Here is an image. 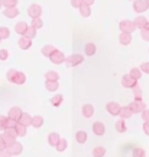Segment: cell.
<instances>
[{"mask_svg": "<svg viewBox=\"0 0 149 157\" xmlns=\"http://www.w3.org/2000/svg\"><path fill=\"white\" fill-rule=\"evenodd\" d=\"M84 61V58L81 54H71L70 57H65V64L67 67H77Z\"/></svg>", "mask_w": 149, "mask_h": 157, "instance_id": "cell-1", "label": "cell"}, {"mask_svg": "<svg viewBox=\"0 0 149 157\" xmlns=\"http://www.w3.org/2000/svg\"><path fill=\"white\" fill-rule=\"evenodd\" d=\"M119 28H120L122 32H127V34H132L133 31L136 29L133 21H129V19H125V21H120L119 23Z\"/></svg>", "mask_w": 149, "mask_h": 157, "instance_id": "cell-2", "label": "cell"}, {"mask_svg": "<svg viewBox=\"0 0 149 157\" xmlns=\"http://www.w3.org/2000/svg\"><path fill=\"white\" fill-rule=\"evenodd\" d=\"M129 108L132 109L133 113H142L146 109V103L144 101H133L129 103Z\"/></svg>", "mask_w": 149, "mask_h": 157, "instance_id": "cell-3", "label": "cell"}, {"mask_svg": "<svg viewBox=\"0 0 149 157\" xmlns=\"http://www.w3.org/2000/svg\"><path fill=\"white\" fill-rule=\"evenodd\" d=\"M122 86L123 87H127V89H133L135 86H138V80L133 78L130 74H125L122 77Z\"/></svg>", "mask_w": 149, "mask_h": 157, "instance_id": "cell-4", "label": "cell"}, {"mask_svg": "<svg viewBox=\"0 0 149 157\" xmlns=\"http://www.w3.org/2000/svg\"><path fill=\"white\" fill-rule=\"evenodd\" d=\"M28 15L31 16V19H35V17H41V15H42V7H41V5L32 3V5L28 7Z\"/></svg>", "mask_w": 149, "mask_h": 157, "instance_id": "cell-5", "label": "cell"}, {"mask_svg": "<svg viewBox=\"0 0 149 157\" xmlns=\"http://www.w3.org/2000/svg\"><path fill=\"white\" fill-rule=\"evenodd\" d=\"M149 9V5L146 3V0H135L133 2V10L136 13H144Z\"/></svg>", "mask_w": 149, "mask_h": 157, "instance_id": "cell-6", "label": "cell"}, {"mask_svg": "<svg viewBox=\"0 0 149 157\" xmlns=\"http://www.w3.org/2000/svg\"><path fill=\"white\" fill-rule=\"evenodd\" d=\"M6 150H7V151L10 153L12 156H19V154H20V153L23 151V146L20 144V143H17V141H15V143H12V144H9Z\"/></svg>", "mask_w": 149, "mask_h": 157, "instance_id": "cell-7", "label": "cell"}, {"mask_svg": "<svg viewBox=\"0 0 149 157\" xmlns=\"http://www.w3.org/2000/svg\"><path fill=\"white\" fill-rule=\"evenodd\" d=\"M49 60H51V63H54V64H61V63L65 61V56H64V52H62V51L55 50L49 56Z\"/></svg>", "mask_w": 149, "mask_h": 157, "instance_id": "cell-8", "label": "cell"}, {"mask_svg": "<svg viewBox=\"0 0 149 157\" xmlns=\"http://www.w3.org/2000/svg\"><path fill=\"white\" fill-rule=\"evenodd\" d=\"M120 109H122V106L117 102H109V103L106 105V111L110 113V115H113V117L119 115V113H120Z\"/></svg>", "mask_w": 149, "mask_h": 157, "instance_id": "cell-9", "label": "cell"}, {"mask_svg": "<svg viewBox=\"0 0 149 157\" xmlns=\"http://www.w3.org/2000/svg\"><path fill=\"white\" fill-rule=\"evenodd\" d=\"M17 45H19L20 50H29V48L32 47V39L28 38V36H25V35H22V36L19 38V41H17Z\"/></svg>", "mask_w": 149, "mask_h": 157, "instance_id": "cell-10", "label": "cell"}, {"mask_svg": "<svg viewBox=\"0 0 149 157\" xmlns=\"http://www.w3.org/2000/svg\"><path fill=\"white\" fill-rule=\"evenodd\" d=\"M22 109L19 106H13L9 109V113H7V117L12 118V119H15V121H19V118L22 117Z\"/></svg>", "mask_w": 149, "mask_h": 157, "instance_id": "cell-11", "label": "cell"}, {"mask_svg": "<svg viewBox=\"0 0 149 157\" xmlns=\"http://www.w3.org/2000/svg\"><path fill=\"white\" fill-rule=\"evenodd\" d=\"M93 132L96 135H99V137H101V135L106 132V127H104V124L103 122H100V121H97V122H94L93 124Z\"/></svg>", "mask_w": 149, "mask_h": 157, "instance_id": "cell-12", "label": "cell"}, {"mask_svg": "<svg viewBox=\"0 0 149 157\" xmlns=\"http://www.w3.org/2000/svg\"><path fill=\"white\" fill-rule=\"evenodd\" d=\"M81 113H83L84 118H91L94 115V106L90 105V103H85V105H83V108H81Z\"/></svg>", "mask_w": 149, "mask_h": 157, "instance_id": "cell-13", "label": "cell"}, {"mask_svg": "<svg viewBox=\"0 0 149 157\" xmlns=\"http://www.w3.org/2000/svg\"><path fill=\"white\" fill-rule=\"evenodd\" d=\"M3 15H5L6 17H10V19H13V17L19 16V9H17L16 6H15V7H6L5 12H3Z\"/></svg>", "mask_w": 149, "mask_h": 157, "instance_id": "cell-14", "label": "cell"}, {"mask_svg": "<svg viewBox=\"0 0 149 157\" xmlns=\"http://www.w3.org/2000/svg\"><path fill=\"white\" fill-rule=\"evenodd\" d=\"M133 23H135L136 29H144L145 26H146V23H148V19L145 16H136L135 21H133Z\"/></svg>", "mask_w": 149, "mask_h": 157, "instance_id": "cell-15", "label": "cell"}, {"mask_svg": "<svg viewBox=\"0 0 149 157\" xmlns=\"http://www.w3.org/2000/svg\"><path fill=\"white\" fill-rule=\"evenodd\" d=\"M28 28H29V25L26 22H17L16 25H15V32L19 35H25V32H26Z\"/></svg>", "mask_w": 149, "mask_h": 157, "instance_id": "cell-16", "label": "cell"}, {"mask_svg": "<svg viewBox=\"0 0 149 157\" xmlns=\"http://www.w3.org/2000/svg\"><path fill=\"white\" fill-rule=\"evenodd\" d=\"M17 122L22 124V125H25V127H29V125H32V117H31L28 112H23L22 117L19 118V121H17Z\"/></svg>", "mask_w": 149, "mask_h": 157, "instance_id": "cell-17", "label": "cell"}, {"mask_svg": "<svg viewBox=\"0 0 149 157\" xmlns=\"http://www.w3.org/2000/svg\"><path fill=\"white\" fill-rule=\"evenodd\" d=\"M25 82H26V74L22 73V71H17L15 78H13V83L17 84V86H22V84H25Z\"/></svg>", "mask_w": 149, "mask_h": 157, "instance_id": "cell-18", "label": "cell"}, {"mask_svg": "<svg viewBox=\"0 0 149 157\" xmlns=\"http://www.w3.org/2000/svg\"><path fill=\"white\" fill-rule=\"evenodd\" d=\"M119 42L122 45H129L132 42V34H127V32H122L119 36Z\"/></svg>", "mask_w": 149, "mask_h": 157, "instance_id": "cell-19", "label": "cell"}, {"mask_svg": "<svg viewBox=\"0 0 149 157\" xmlns=\"http://www.w3.org/2000/svg\"><path fill=\"white\" fill-rule=\"evenodd\" d=\"M61 140V137L58 132H51L49 135H48V144L52 147H55L56 144H58V141Z\"/></svg>", "mask_w": 149, "mask_h": 157, "instance_id": "cell-20", "label": "cell"}, {"mask_svg": "<svg viewBox=\"0 0 149 157\" xmlns=\"http://www.w3.org/2000/svg\"><path fill=\"white\" fill-rule=\"evenodd\" d=\"M132 115H133V112H132V109L129 108V105H127V106H122L119 117L123 118V119H129V118L132 117Z\"/></svg>", "mask_w": 149, "mask_h": 157, "instance_id": "cell-21", "label": "cell"}, {"mask_svg": "<svg viewBox=\"0 0 149 157\" xmlns=\"http://www.w3.org/2000/svg\"><path fill=\"white\" fill-rule=\"evenodd\" d=\"M75 140H77L78 144H84L85 141H87V132L84 131V129H80L75 132Z\"/></svg>", "mask_w": 149, "mask_h": 157, "instance_id": "cell-22", "label": "cell"}, {"mask_svg": "<svg viewBox=\"0 0 149 157\" xmlns=\"http://www.w3.org/2000/svg\"><path fill=\"white\" fill-rule=\"evenodd\" d=\"M42 125H44V117H41V115L32 117V127L33 128H41Z\"/></svg>", "mask_w": 149, "mask_h": 157, "instance_id": "cell-23", "label": "cell"}, {"mask_svg": "<svg viewBox=\"0 0 149 157\" xmlns=\"http://www.w3.org/2000/svg\"><path fill=\"white\" fill-rule=\"evenodd\" d=\"M116 131L117 132H120V134H123V132H126L127 131V125H126V122H125L123 118L119 119V121L116 122Z\"/></svg>", "mask_w": 149, "mask_h": 157, "instance_id": "cell-24", "label": "cell"}, {"mask_svg": "<svg viewBox=\"0 0 149 157\" xmlns=\"http://www.w3.org/2000/svg\"><path fill=\"white\" fill-rule=\"evenodd\" d=\"M45 89L48 92H55L58 89V82H54V80H45Z\"/></svg>", "mask_w": 149, "mask_h": 157, "instance_id": "cell-25", "label": "cell"}, {"mask_svg": "<svg viewBox=\"0 0 149 157\" xmlns=\"http://www.w3.org/2000/svg\"><path fill=\"white\" fill-rule=\"evenodd\" d=\"M91 154H93V157H103V156H106V148L103 146L94 147Z\"/></svg>", "mask_w": 149, "mask_h": 157, "instance_id": "cell-26", "label": "cell"}, {"mask_svg": "<svg viewBox=\"0 0 149 157\" xmlns=\"http://www.w3.org/2000/svg\"><path fill=\"white\" fill-rule=\"evenodd\" d=\"M84 51H85L87 56H94L96 51H97V47L93 42H89V44H85V47H84Z\"/></svg>", "mask_w": 149, "mask_h": 157, "instance_id": "cell-27", "label": "cell"}, {"mask_svg": "<svg viewBox=\"0 0 149 157\" xmlns=\"http://www.w3.org/2000/svg\"><path fill=\"white\" fill-rule=\"evenodd\" d=\"M80 15L83 17H89L91 15V7L87 5H81L80 6Z\"/></svg>", "mask_w": 149, "mask_h": 157, "instance_id": "cell-28", "label": "cell"}, {"mask_svg": "<svg viewBox=\"0 0 149 157\" xmlns=\"http://www.w3.org/2000/svg\"><path fill=\"white\" fill-rule=\"evenodd\" d=\"M58 78H60V74L54 71V70H49V71H46L45 73V80H54V82H58Z\"/></svg>", "mask_w": 149, "mask_h": 157, "instance_id": "cell-29", "label": "cell"}, {"mask_svg": "<svg viewBox=\"0 0 149 157\" xmlns=\"http://www.w3.org/2000/svg\"><path fill=\"white\" fill-rule=\"evenodd\" d=\"M67 147H68V143H67V140H65V138H61V140L58 141V144L55 146V148H56V151L62 153V151H65V150H67Z\"/></svg>", "mask_w": 149, "mask_h": 157, "instance_id": "cell-30", "label": "cell"}, {"mask_svg": "<svg viewBox=\"0 0 149 157\" xmlns=\"http://www.w3.org/2000/svg\"><path fill=\"white\" fill-rule=\"evenodd\" d=\"M64 102V98H62V95H55V96H52L51 98V105L52 106H60L61 103Z\"/></svg>", "mask_w": 149, "mask_h": 157, "instance_id": "cell-31", "label": "cell"}, {"mask_svg": "<svg viewBox=\"0 0 149 157\" xmlns=\"http://www.w3.org/2000/svg\"><path fill=\"white\" fill-rule=\"evenodd\" d=\"M16 131H17V137H25V135L28 134V127H25V125H22V124L17 122Z\"/></svg>", "mask_w": 149, "mask_h": 157, "instance_id": "cell-32", "label": "cell"}, {"mask_svg": "<svg viewBox=\"0 0 149 157\" xmlns=\"http://www.w3.org/2000/svg\"><path fill=\"white\" fill-rule=\"evenodd\" d=\"M55 50H56V48L54 47V45H45V47H42V50H41V51H42V54H44L45 57H49Z\"/></svg>", "mask_w": 149, "mask_h": 157, "instance_id": "cell-33", "label": "cell"}, {"mask_svg": "<svg viewBox=\"0 0 149 157\" xmlns=\"http://www.w3.org/2000/svg\"><path fill=\"white\" fill-rule=\"evenodd\" d=\"M0 138H2V140L5 141V143L7 144V146L16 141V138H15V137H12V135H9L7 132H3V134H0Z\"/></svg>", "mask_w": 149, "mask_h": 157, "instance_id": "cell-34", "label": "cell"}, {"mask_svg": "<svg viewBox=\"0 0 149 157\" xmlns=\"http://www.w3.org/2000/svg\"><path fill=\"white\" fill-rule=\"evenodd\" d=\"M132 90H133V98H135V101H142V95H144L142 89H140L139 86H135Z\"/></svg>", "mask_w": 149, "mask_h": 157, "instance_id": "cell-35", "label": "cell"}, {"mask_svg": "<svg viewBox=\"0 0 149 157\" xmlns=\"http://www.w3.org/2000/svg\"><path fill=\"white\" fill-rule=\"evenodd\" d=\"M132 157H146V151L142 147H136V148H133Z\"/></svg>", "mask_w": 149, "mask_h": 157, "instance_id": "cell-36", "label": "cell"}, {"mask_svg": "<svg viewBox=\"0 0 149 157\" xmlns=\"http://www.w3.org/2000/svg\"><path fill=\"white\" fill-rule=\"evenodd\" d=\"M129 74H130V76H132L133 78H136V80H139V78L142 77V70H140L139 67H133L132 70L129 71Z\"/></svg>", "mask_w": 149, "mask_h": 157, "instance_id": "cell-37", "label": "cell"}, {"mask_svg": "<svg viewBox=\"0 0 149 157\" xmlns=\"http://www.w3.org/2000/svg\"><path fill=\"white\" fill-rule=\"evenodd\" d=\"M9 36H10V31H9V28H6V26H0V38L7 39Z\"/></svg>", "mask_w": 149, "mask_h": 157, "instance_id": "cell-38", "label": "cell"}, {"mask_svg": "<svg viewBox=\"0 0 149 157\" xmlns=\"http://www.w3.org/2000/svg\"><path fill=\"white\" fill-rule=\"evenodd\" d=\"M25 36H28V38L33 39L35 36H36V28H33L32 25H31V26L26 29V32H25Z\"/></svg>", "mask_w": 149, "mask_h": 157, "instance_id": "cell-39", "label": "cell"}, {"mask_svg": "<svg viewBox=\"0 0 149 157\" xmlns=\"http://www.w3.org/2000/svg\"><path fill=\"white\" fill-rule=\"evenodd\" d=\"M7 119H9V117L0 115V131H5L6 129V127H7Z\"/></svg>", "mask_w": 149, "mask_h": 157, "instance_id": "cell-40", "label": "cell"}, {"mask_svg": "<svg viewBox=\"0 0 149 157\" xmlns=\"http://www.w3.org/2000/svg\"><path fill=\"white\" fill-rule=\"evenodd\" d=\"M32 26H33V28H36V29L42 28V26H44L42 19H41V17H35V19H32Z\"/></svg>", "mask_w": 149, "mask_h": 157, "instance_id": "cell-41", "label": "cell"}, {"mask_svg": "<svg viewBox=\"0 0 149 157\" xmlns=\"http://www.w3.org/2000/svg\"><path fill=\"white\" fill-rule=\"evenodd\" d=\"M2 3H3V7H15L17 5V0H2Z\"/></svg>", "mask_w": 149, "mask_h": 157, "instance_id": "cell-42", "label": "cell"}, {"mask_svg": "<svg viewBox=\"0 0 149 157\" xmlns=\"http://www.w3.org/2000/svg\"><path fill=\"white\" fill-rule=\"evenodd\" d=\"M16 73H17V70H15V68H10V70L7 71V76H6V78H7V82H10V83H13V78H15Z\"/></svg>", "mask_w": 149, "mask_h": 157, "instance_id": "cell-43", "label": "cell"}, {"mask_svg": "<svg viewBox=\"0 0 149 157\" xmlns=\"http://www.w3.org/2000/svg\"><path fill=\"white\" fill-rule=\"evenodd\" d=\"M5 132H7V134H9V135H12V137H15V138H16V137H17L16 127H7V128L5 129Z\"/></svg>", "mask_w": 149, "mask_h": 157, "instance_id": "cell-44", "label": "cell"}, {"mask_svg": "<svg viewBox=\"0 0 149 157\" xmlns=\"http://www.w3.org/2000/svg\"><path fill=\"white\" fill-rule=\"evenodd\" d=\"M140 36L145 41H149V29H140Z\"/></svg>", "mask_w": 149, "mask_h": 157, "instance_id": "cell-45", "label": "cell"}, {"mask_svg": "<svg viewBox=\"0 0 149 157\" xmlns=\"http://www.w3.org/2000/svg\"><path fill=\"white\" fill-rule=\"evenodd\" d=\"M7 57H9V51L7 50H0V60H2V61L7 60Z\"/></svg>", "mask_w": 149, "mask_h": 157, "instance_id": "cell-46", "label": "cell"}, {"mask_svg": "<svg viewBox=\"0 0 149 157\" xmlns=\"http://www.w3.org/2000/svg\"><path fill=\"white\" fill-rule=\"evenodd\" d=\"M140 70H142V71H144V73H146V74H149V63L146 61V63H142V64H140Z\"/></svg>", "mask_w": 149, "mask_h": 157, "instance_id": "cell-47", "label": "cell"}, {"mask_svg": "<svg viewBox=\"0 0 149 157\" xmlns=\"http://www.w3.org/2000/svg\"><path fill=\"white\" fill-rule=\"evenodd\" d=\"M83 5V0H71V6L75 9H80V6Z\"/></svg>", "mask_w": 149, "mask_h": 157, "instance_id": "cell-48", "label": "cell"}, {"mask_svg": "<svg viewBox=\"0 0 149 157\" xmlns=\"http://www.w3.org/2000/svg\"><path fill=\"white\" fill-rule=\"evenodd\" d=\"M17 125V121H15V119H12V118H9L7 119V127H16ZM6 127V128H7Z\"/></svg>", "mask_w": 149, "mask_h": 157, "instance_id": "cell-49", "label": "cell"}, {"mask_svg": "<svg viewBox=\"0 0 149 157\" xmlns=\"http://www.w3.org/2000/svg\"><path fill=\"white\" fill-rule=\"evenodd\" d=\"M142 119L144 121H149V109H145L142 112Z\"/></svg>", "mask_w": 149, "mask_h": 157, "instance_id": "cell-50", "label": "cell"}, {"mask_svg": "<svg viewBox=\"0 0 149 157\" xmlns=\"http://www.w3.org/2000/svg\"><path fill=\"white\" fill-rule=\"evenodd\" d=\"M144 131L146 135H149V121H145L144 122Z\"/></svg>", "mask_w": 149, "mask_h": 157, "instance_id": "cell-51", "label": "cell"}, {"mask_svg": "<svg viewBox=\"0 0 149 157\" xmlns=\"http://www.w3.org/2000/svg\"><path fill=\"white\" fill-rule=\"evenodd\" d=\"M6 148H7V144H6L5 141L0 138V151H3V150H6Z\"/></svg>", "mask_w": 149, "mask_h": 157, "instance_id": "cell-52", "label": "cell"}, {"mask_svg": "<svg viewBox=\"0 0 149 157\" xmlns=\"http://www.w3.org/2000/svg\"><path fill=\"white\" fill-rule=\"evenodd\" d=\"M0 157H12V154L7 150H3V151H0Z\"/></svg>", "mask_w": 149, "mask_h": 157, "instance_id": "cell-53", "label": "cell"}, {"mask_svg": "<svg viewBox=\"0 0 149 157\" xmlns=\"http://www.w3.org/2000/svg\"><path fill=\"white\" fill-rule=\"evenodd\" d=\"M83 5L91 6V5H94V0H83Z\"/></svg>", "mask_w": 149, "mask_h": 157, "instance_id": "cell-54", "label": "cell"}, {"mask_svg": "<svg viewBox=\"0 0 149 157\" xmlns=\"http://www.w3.org/2000/svg\"><path fill=\"white\" fill-rule=\"evenodd\" d=\"M144 29H149V22L148 23H146V26H145V28Z\"/></svg>", "mask_w": 149, "mask_h": 157, "instance_id": "cell-55", "label": "cell"}, {"mask_svg": "<svg viewBox=\"0 0 149 157\" xmlns=\"http://www.w3.org/2000/svg\"><path fill=\"white\" fill-rule=\"evenodd\" d=\"M2 6H3V3H2V0H0V9H2Z\"/></svg>", "mask_w": 149, "mask_h": 157, "instance_id": "cell-56", "label": "cell"}, {"mask_svg": "<svg viewBox=\"0 0 149 157\" xmlns=\"http://www.w3.org/2000/svg\"><path fill=\"white\" fill-rule=\"evenodd\" d=\"M146 3H148V5H149V0H146Z\"/></svg>", "mask_w": 149, "mask_h": 157, "instance_id": "cell-57", "label": "cell"}, {"mask_svg": "<svg viewBox=\"0 0 149 157\" xmlns=\"http://www.w3.org/2000/svg\"><path fill=\"white\" fill-rule=\"evenodd\" d=\"M2 41H3V39H2V38H0V42H2Z\"/></svg>", "mask_w": 149, "mask_h": 157, "instance_id": "cell-58", "label": "cell"}, {"mask_svg": "<svg viewBox=\"0 0 149 157\" xmlns=\"http://www.w3.org/2000/svg\"><path fill=\"white\" fill-rule=\"evenodd\" d=\"M132 2H135V0H132Z\"/></svg>", "mask_w": 149, "mask_h": 157, "instance_id": "cell-59", "label": "cell"}, {"mask_svg": "<svg viewBox=\"0 0 149 157\" xmlns=\"http://www.w3.org/2000/svg\"><path fill=\"white\" fill-rule=\"evenodd\" d=\"M148 51H149V50H148Z\"/></svg>", "mask_w": 149, "mask_h": 157, "instance_id": "cell-60", "label": "cell"}]
</instances>
